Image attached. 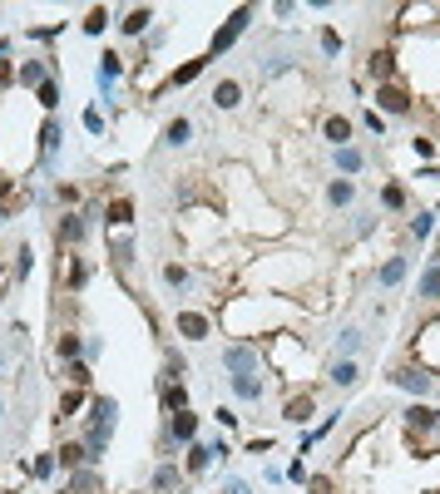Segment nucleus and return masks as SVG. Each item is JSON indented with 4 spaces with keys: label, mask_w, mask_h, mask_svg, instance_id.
I'll list each match as a JSON object with an SVG mask.
<instances>
[{
    "label": "nucleus",
    "mask_w": 440,
    "mask_h": 494,
    "mask_svg": "<svg viewBox=\"0 0 440 494\" xmlns=\"http://www.w3.org/2000/svg\"><path fill=\"white\" fill-rule=\"evenodd\" d=\"M168 435H173V440H193V435H198V415H193V410H178L173 425H168Z\"/></svg>",
    "instance_id": "obj_9"
},
{
    "label": "nucleus",
    "mask_w": 440,
    "mask_h": 494,
    "mask_svg": "<svg viewBox=\"0 0 440 494\" xmlns=\"http://www.w3.org/2000/svg\"><path fill=\"white\" fill-rule=\"evenodd\" d=\"M0 410H5V405H0Z\"/></svg>",
    "instance_id": "obj_44"
},
{
    "label": "nucleus",
    "mask_w": 440,
    "mask_h": 494,
    "mask_svg": "<svg viewBox=\"0 0 440 494\" xmlns=\"http://www.w3.org/2000/svg\"><path fill=\"white\" fill-rule=\"evenodd\" d=\"M322 50H327V55H336V50H341V40H336V30H322Z\"/></svg>",
    "instance_id": "obj_40"
},
{
    "label": "nucleus",
    "mask_w": 440,
    "mask_h": 494,
    "mask_svg": "<svg viewBox=\"0 0 440 494\" xmlns=\"http://www.w3.org/2000/svg\"><path fill=\"white\" fill-rule=\"evenodd\" d=\"M154 490H159V494H173V490H178V470H173V465H163V470L154 475Z\"/></svg>",
    "instance_id": "obj_21"
},
{
    "label": "nucleus",
    "mask_w": 440,
    "mask_h": 494,
    "mask_svg": "<svg viewBox=\"0 0 440 494\" xmlns=\"http://www.w3.org/2000/svg\"><path fill=\"white\" fill-rule=\"evenodd\" d=\"M376 104H381L386 114H406V109H411V95H406V85H396V80H386V85L376 90Z\"/></svg>",
    "instance_id": "obj_2"
},
{
    "label": "nucleus",
    "mask_w": 440,
    "mask_h": 494,
    "mask_svg": "<svg viewBox=\"0 0 440 494\" xmlns=\"http://www.w3.org/2000/svg\"><path fill=\"white\" fill-rule=\"evenodd\" d=\"M421 301H440V257L426 267V277H421Z\"/></svg>",
    "instance_id": "obj_11"
},
{
    "label": "nucleus",
    "mask_w": 440,
    "mask_h": 494,
    "mask_svg": "<svg viewBox=\"0 0 440 494\" xmlns=\"http://www.w3.org/2000/svg\"><path fill=\"white\" fill-rule=\"evenodd\" d=\"M356 376H361L356 361H336V366H331V381H336V386H356Z\"/></svg>",
    "instance_id": "obj_20"
},
{
    "label": "nucleus",
    "mask_w": 440,
    "mask_h": 494,
    "mask_svg": "<svg viewBox=\"0 0 440 494\" xmlns=\"http://www.w3.org/2000/svg\"><path fill=\"white\" fill-rule=\"evenodd\" d=\"M401 277H406V262H401V257H391V262L381 267V282H386V287H396Z\"/></svg>",
    "instance_id": "obj_27"
},
{
    "label": "nucleus",
    "mask_w": 440,
    "mask_h": 494,
    "mask_svg": "<svg viewBox=\"0 0 440 494\" xmlns=\"http://www.w3.org/2000/svg\"><path fill=\"white\" fill-rule=\"evenodd\" d=\"M247 20H252V10H247V5H242V10H232V20H227V25H218V35H213V45H208V55H222V50H227V45L247 30Z\"/></svg>",
    "instance_id": "obj_1"
},
{
    "label": "nucleus",
    "mask_w": 440,
    "mask_h": 494,
    "mask_svg": "<svg viewBox=\"0 0 440 494\" xmlns=\"http://www.w3.org/2000/svg\"><path fill=\"white\" fill-rule=\"evenodd\" d=\"M30 267H35V252H30V247H20V252H15V272H20V277H30Z\"/></svg>",
    "instance_id": "obj_32"
},
{
    "label": "nucleus",
    "mask_w": 440,
    "mask_h": 494,
    "mask_svg": "<svg viewBox=\"0 0 440 494\" xmlns=\"http://www.w3.org/2000/svg\"><path fill=\"white\" fill-rule=\"evenodd\" d=\"M351 193H356V188H351L346 178H336V183H331V188H327V198H331V203H336V208H346V203H351Z\"/></svg>",
    "instance_id": "obj_25"
},
{
    "label": "nucleus",
    "mask_w": 440,
    "mask_h": 494,
    "mask_svg": "<svg viewBox=\"0 0 440 494\" xmlns=\"http://www.w3.org/2000/svg\"><path fill=\"white\" fill-rule=\"evenodd\" d=\"M188 139H193V124H188V119H173V124L163 129V144H173V149H183Z\"/></svg>",
    "instance_id": "obj_12"
},
{
    "label": "nucleus",
    "mask_w": 440,
    "mask_h": 494,
    "mask_svg": "<svg viewBox=\"0 0 440 494\" xmlns=\"http://www.w3.org/2000/svg\"><path fill=\"white\" fill-rule=\"evenodd\" d=\"M65 494H75V490H65Z\"/></svg>",
    "instance_id": "obj_43"
},
{
    "label": "nucleus",
    "mask_w": 440,
    "mask_h": 494,
    "mask_svg": "<svg viewBox=\"0 0 440 494\" xmlns=\"http://www.w3.org/2000/svg\"><path fill=\"white\" fill-rule=\"evenodd\" d=\"M262 386H267V381H262L257 371H242V376H232V391L242 395V400H262Z\"/></svg>",
    "instance_id": "obj_7"
},
{
    "label": "nucleus",
    "mask_w": 440,
    "mask_h": 494,
    "mask_svg": "<svg viewBox=\"0 0 440 494\" xmlns=\"http://www.w3.org/2000/svg\"><path fill=\"white\" fill-rule=\"evenodd\" d=\"M391 70H396V55H391V50H376V55H371V75L386 85V80H391Z\"/></svg>",
    "instance_id": "obj_15"
},
{
    "label": "nucleus",
    "mask_w": 440,
    "mask_h": 494,
    "mask_svg": "<svg viewBox=\"0 0 440 494\" xmlns=\"http://www.w3.org/2000/svg\"><path fill=\"white\" fill-rule=\"evenodd\" d=\"M40 144H45V149H55V144H60V124H55V119L45 124V134H40Z\"/></svg>",
    "instance_id": "obj_37"
},
{
    "label": "nucleus",
    "mask_w": 440,
    "mask_h": 494,
    "mask_svg": "<svg viewBox=\"0 0 440 494\" xmlns=\"http://www.w3.org/2000/svg\"><path fill=\"white\" fill-rule=\"evenodd\" d=\"M40 104H45V109H55V104H60V90H55V85H50V80H45V85H40Z\"/></svg>",
    "instance_id": "obj_35"
},
{
    "label": "nucleus",
    "mask_w": 440,
    "mask_h": 494,
    "mask_svg": "<svg viewBox=\"0 0 440 494\" xmlns=\"http://www.w3.org/2000/svg\"><path fill=\"white\" fill-rule=\"evenodd\" d=\"M312 410H317V400H312V391H302V395H292V400L282 405V420L302 425V420H312Z\"/></svg>",
    "instance_id": "obj_5"
},
{
    "label": "nucleus",
    "mask_w": 440,
    "mask_h": 494,
    "mask_svg": "<svg viewBox=\"0 0 440 494\" xmlns=\"http://www.w3.org/2000/svg\"><path fill=\"white\" fill-rule=\"evenodd\" d=\"M336 159H341V168H346V173H356V168H361V154H356V149H341Z\"/></svg>",
    "instance_id": "obj_34"
},
{
    "label": "nucleus",
    "mask_w": 440,
    "mask_h": 494,
    "mask_svg": "<svg viewBox=\"0 0 440 494\" xmlns=\"http://www.w3.org/2000/svg\"><path fill=\"white\" fill-rule=\"evenodd\" d=\"M109 222H114V227L134 222V203H129V198H114V203H109Z\"/></svg>",
    "instance_id": "obj_17"
},
{
    "label": "nucleus",
    "mask_w": 440,
    "mask_h": 494,
    "mask_svg": "<svg viewBox=\"0 0 440 494\" xmlns=\"http://www.w3.org/2000/svg\"><path fill=\"white\" fill-rule=\"evenodd\" d=\"M436 420H440V415L431 410V405H411V410H406V425H411V430H431Z\"/></svg>",
    "instance_id": "obj_13"
},
{
    "label": "nucleus",
    "mask_w": 440,
    "mask_h": 494,
    "mask_svg": "<svg viewBox=\"0 0 440 494\" xmlns=\"http://www.w3.org/2000/svg\"><path fill=\"white\" fill-rule=\"evenodd\" d=\"M208 460H213V450H208V445H193V450H188V470H193V475H198V470H208Z\"/></svg>",
    "instance_id": "obj_29"
},
{
    "label": "nucleus",
    "mask_w": 440,
    "mask_h": 494,
    "mask_svg": "<svg viewBox=\"0 0 440 494\" xmlns=\"http://www.w3.org/2000/svg\"><path fill=\"white\" fill-rule=\"evenodd\" d=\"M20 85H35V90H40V85H45V65H40V60H25V65H20Z\"/></svg>",
    "instance_id": "obj_18"
},
{
    "label": "nucleus",
    "mask_w": 440,
    "mask_h": 494,
    "mask_svg": "<svg viewBox=\"0 0 440 494\" xmlns=\"http://www.w3.org/2000/svg\"><path fill=\"white\" fill-rule=\"evenodd\" d=\"M15 203H20V193H15L10 183H0V218H10V213H15Z\"/></svg>",
    "instance_id": "obj_30"
},
{
    "label": "nucleus",
    "mask_w": 440,
    "mask_h": 494,
    "mask_svg": "<svg viewBox=\"0 0 440 494\" xmlns=\"http://www.w3.org/2000/svg\"><path fill=\"white\" fill-rule=\"evenodd\" d=\"M213 104H218V109H237V104H242V85H237V80H218V85H213Z\"/></svg>",
    "instance_id": "obj_6"
},
{
    "label": "nucleus",
    "mask_w": 440,
    "mask_h": 494,
    "mask_svg": "<svg viewBox=\"0 0 440 494\" xmlns=\"http://www.w3.org/2000/svg\"><path fill=\"white\" fill-rule=\"evenodd\" d=\"M203 70H208V60H188V65H178V70H173V85H188V80H198Z\"/></svg>",
    "instance_id": "obj_19"
},
{
    "label": "nucleus",
    "mask_w": 440,
    "mask_h": 494,
    "mask_svg": "<svg viewBox=\"0 0 440 494\" xmlns=\"http://www.w3.org/2000/svg\"><path fill=\"white\" fill-rule=\"evenodd\" d=\"M381 198H386V208H401V203H406V188H396V183H391Z\"/></svg>",
    "instance_id": "obj_39"
},
{
    "label": "nucleus",
    "mask_w": 440,
    "mask_h": 494,
    "mask_svg": "<svg viewBox=\"0 0 440 494\" xmlns=\"http://www.w3.org/2000/svg\"><path fill=\"white\" fill-rule=\"evenodd\" d=\"M431 227H436V222H431V213H421V218H416V222H411V237H426V232H431Z\"/></svg>",
    "instance_id": "obj_38"
},
{
    "label": "nucleus",
    "mask_w": 440,
    "mask_h": 494,
    "mask_svg": "<svg viewBox=\"0 0 440 494\" xmlns=\"http://www.w3.org/2000/svg\"><path fill=\"white\" fill-rule=\"evenodd\" d=\"M85 237V218H65L60 222V242H80Z\"/></svg>",
    "instance_id": "obj_22"
},
{
    "label": "nucleus",
    "mask_w": 440,
    "mask_h": 494,
    "mask_svg": "<svg viewBox=\"0 0 440 494\" xmlns=\"http://www.w3.org/2000/svg\"><path fill=\"white\" fill-rule=\"evenodd\" d=\"M104 20H109V10H104V5H95V10L85 15V35H100V30H104Z\"/></svg>",
    "instance_id": "obj_26"
},
{
    "label": "nucleus",
    "mask_w": 440,
    "mask_h": 494,
    "mask_svg": "<svg viewBox=\"0 0 440 494\" xmlns=\"http://www.w3.org/2000/svg\"><path fill=\"white\" fill-rule=\"evenodd\" d=\"M75 410H80V395L70 391V395H65V400H60V415H75Z\"/></svg>",
    "instance_id": "obj_42"
},
{
    "label": "nucleus",
    "mask_w": 440,
    "mask_h": 494,
    "mask_svg": "<svg viewBox=\"0 0 440 494\" xmlns=\"http://www.w3.org/2000/svg\"><path fill=\"white\" fill-rule=\"evenodd\" d=\"M163 282H168V287H188V272L173 262V267H163Z\"/></svg>",
    "instance_id": "obj_33"
},
{
    "label": "nucleus",
    "mask_w": 440,
    "mask_h": 494,
    "mask_svg": "<svg viewBox=\"0 0 440 494\" xmlns=\"http://www.w3.org/2000/svg\"><path fill=\"white\" fill-rule=\"evenodd\" d=\"M149 20H154V10H149V5H134V10L124 15V35H144Z\"/></svg>",
    "instance_id": "obj_10"
},
{
    "label": "nucleus",
    "mask_w": 440,
    "mask_h": 494,
    "mask_svg": "<svg viewBox=\"0 0 440 494\" xmlns=\"http://www.w3.org/2000/svg\"><path fill=\"white\" fill-rule=\"evenodd\" d=\"M60 460H65V470H80V465L90 460V450H85V445H65V450H60Z\"/></svg>",
    "instance_id": "obj_24"
},
{
    "label": "nucleus",
    "mask_w": 440,
    "mask_h": 494,
    "mask_svg": "<svg viewBox=\"0 0 440 494\" xmlns=\"http://www.w3.org/2000/svg\"><path fill=\"white\" fill-rule=\"evenodd\" d=\"M222 361H227V366H232L237 376H242V371H257V356H252V351H242V346H232V351H227Z\"/></svg>",
    "instance_id": "obj_16"
},
{
    "label": "nucleus",
    "mask_w": 440,
    "mask_h": 494,
    "mask_svg": "<svg viewBox=\"0 0 440 494\" xmlns=\"http://www.w3.org/2000/svg\"><path fill=\"white\" fill-rule=\"evenodd\" d=\"M114 75H119V55H104V65H100V85L114 80Z\"/></svg>",
    "instance_id": "obj_36"
},
{
    "label": "nucleus",
    "mask_w": 440,
    "mask_h": 494,
    "mask_svg": "<svg viewBox=\"0 0 440 494\" xmlns=\"http://www.w3.org/2000/svg\"><path fill=\"white\" fill-rule=\"evenodd\" d=\"M163 381H183V356H178V351L163 356Z\"/></svg>",
    "instance_id": "obj_28"
},
{
    "label": "nucleus",
    "mask_w": 440,
    "mask_h": 494,
    "mask_svg": "<svg viewBox=\"0 0 440 494\" xmlns=\"http://www.w3.org/2000/svg\"><path fill=\"white\" fill-rule=\"evenodd\" d=\"M65 376H70V386H90V366H85V361H70Z\"/></svg>",
    "instance_id": "obj_31"
},
{
    "label": "nucleus",
    "mask_w": 440,
    "mask_h": 494,
    "mask_svg": "<svg viewBox=\"0 0 440 494\" xmlns=\"http://www.w3.org/2000/svg\"><path fill=\"white\" fill-rule=\"evenodd\" d=\"M322 134H327L331 144H341V149H346V139H351V119H336V114H331L327 124H322Z\"/></svg>",
    "instance_id": "obj_14"
},
{
    "label": "nucleus",
    "mask_w": 440,
    "mask_h": 494,
    "mask_svg": "<svg viewBox=\"0 0 440 494\" xmlns=\"http://www.w3.org/2000/svg\"><path fill=\"white\" fill-rule=\"evenodd\" d=\"M391 381H396V386H406V391H431V386H436V376H426V371H416V366H401V371H391Z\"/></svg>",
    "instance_id": "obj_4"
},
{
    "label": "nucleus",
    "mask_w": 440,
    "mask_h": 494,
    "mask_svg": "<svg viewBox=\"0 0 440 494\" xmlns=\"http://www.w3.org/2000/svg\"><path fill=\"white\" fill-rule=\"evenodd\" d=\"M178 336L183 341H203L208 336V316L203 311H178Z\"/></svg>",
    "instance_id": "obj_3"
},
{
    "label": "nucleus",
    "mask_w": 440,
    "mask_h": 494,
    "mask_svg": "<svg viewBox=\"0 0 440 494\" xmlns=\"http://www.w3.org/2000/svg\"><path fill=\"white\" fill-rule=\"evenodd\" d=\"M163 410H168V415L188 410V391H183V381H163Z\"/></svg>",
    "instance_id": "obj_8"
},
{
    "label": "nucleus",
    "mask_w": 440,
    "mask_h": 494,
    "mask_svg": "<svg viewBox=\"0 0 440 494\" xmlns=\"http://www.w3.org/2000/svg\"><path fill=\"white\" fill-rule=\"evenodd\" d=\"M75 490H100V475H75Z\"/></svg>",
    "instance_id": "obj_41"
},
{
    "label": "nucleus",
    "mask_w": 440,
    "mask_h": 494,
    "mask_svg": "<svg viewBox=\"0 0 440 494\" xmlns=\"http://www.w3.org/2000/svg\"><path fill=\"white\" fill-rule=\"evenodd\" d=\"M55 351H60V361H75V356H80V336H75V331H65V336L55 341Z\"/></svg>",
    "instance_id": "obj_23"
}]
</instances>
